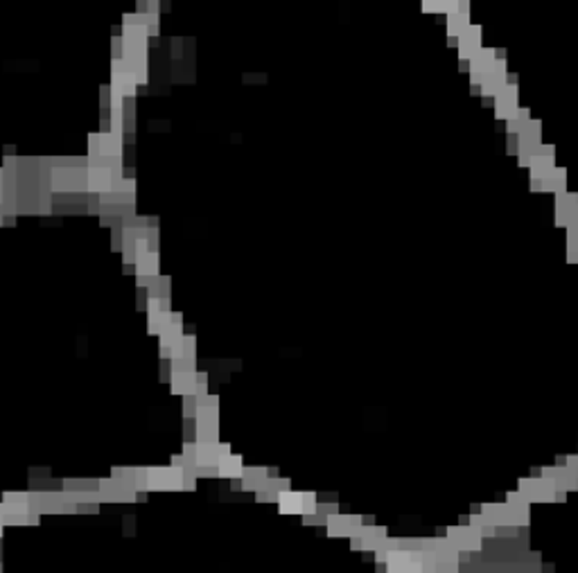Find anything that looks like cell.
Returning <instances> with one entry per match:
<instances>
[{"label": "cell", "mask_w": 578, "mask_h": 573, "mask_svg": "<svg viewBox=\"0 0 578 573\" xmlns=\"http://www.w3.org/2000/svg\"><path fill=\"white\" fill-rule=\"evenodd\" d=\"M276 503L281 514H303V492H296V490L281 492Z\"/></svg>", "instance_id": "obj_12"}, {"label": "cell", "mask_w": 578, "mask_h": 573, "mask_svg": "<svg viewBox=\"0 0 578 573\" xmlns=\"http://www.w3.org/2000/svg\"><path fill=\"white\" fill-rule=\"evenodd\" d=\"M364 517L362 514H330L327 517V524H325V530L330 537H355L362 526H364Z\"/></svg>", "instance_id": "obj_6"}, {"label": "cell", "mask_w": 578, "mask_h": 573, "mask_svg": "<svg viewBox=\"0 0 578 573\" xmlns=\"http://www.w3.org/2000/svg\"><path fill=\"white\" fill-rule=\"evenodd\" d=\"M147 488L149 492H179L183 490V470L172 465L147 467Z\"/></svg>", "instance_id": "obj_4"}, {"label": "cell", "mask_w": 578, "mask_h": 573, "mask_svg": "<svg viewBox=\"0 0 578 573\" xmlns=\"http://www.w3.org/2000/svg\"><path fill=\"white\" fill-rule=\"evenodd\" d=\"M3 517H5V510H3V503H0V537H3V533H5V521H3Z\"/></svg>", "instance_id": "obj_21"}, {"label": "cell", "mask_w": 578, "mask_h": 573, "mask_svg": "<svg viewBox=\"0 0 578 573\" xmlns=\"http://www.w3.org/2000/svg\"><path fill=\"white\" fill-rule=\"evenodd\" d=\"M219 479H228V481H239L244 474V461L239 454H228L219 461Z\"/></svg>", "instance_id": "obj_11"}, {"label": "cell", "mask_w": 578, "mask_h": 573, "mask_svg": "<svg viewBox=\"0 0 578 573\" xmlns=\"http://www.w3.org/2000/svg\"><path fill=\"white\" fill-rule=\"evenodd\" d=\"M3 510H5V526H38L41 514L32 512L30 508V492H3Z\"/></svg>", "instance_id": "obj_2"}, {"label": "cell", "mask_w": 578, "mask_h": 573, "mask_svg": "<svg viewBox=\"0 0 578 573\" xmlns=\"http://www.w3.org/2000/svg\"><path fill=\"white\" fill-rule=\"evenodd\" d=\"M122 481H127L131 488H136L138 492H149V488H147V467H124Z\"/></svg>", "instance_id": "obj_17"}, {"label": "cell", "mask_w": 578, "mask_h": 573, "mask_svg": "<svg viewBox=\"0 0 578 573\" xmlns=\"http://www.w3.org/2000/svg\"><path fill=\"white\" fill-rule=\"evenodd\" d=\"M479 36H481V30L479 27H468V30L459 36V47H461V59H475V54L481 50L479 45Z\"/></svg>", "instance_id": "obj_14"}, {"label": "cell", "mask_w": 578, "mask_h": 573, "mask_svg": "<svg viewBox=\"0 0 578 573\" xmlns=\"http://www.w3.org/2000/svg\"><path fill=\"white\" fill-rule=\"evenodd\" d=\"M30 508L36 514H73L77 512V499L64 490H32Z\"/></svg>", "instance_id": "obj_3"}, {"label": "cell", "mask_w": 578, "mask_h": 573, "mask_svg": "<svg viewBox=\"0 0 578 573\" xmlns=\"http://www.w3.org/2000/svg\"><path fill=\"white\" fill-rule=\"evenodd\" d=\"M519 492H522L528 501H554L558 496V488L554 481L544 479H519Z\"/></svg>", "instance_id": "obj_8"}, {"label": "cell", "mask_w": 578, "mask_h": 573, "mask_svg": "<svg viewBox=\"0 0 578 573\" xmlns=\"http://www.w3.org/2000/svg\"><path fill=\"white\" fill-rule=\"evenodd\" d=\"M303 524H305V526H325V524H327V517H325L323 512L316 510V512H312V514H305V517H303Z\"/></svg>", "instance_id": "obj_20"}, {"label": "cell", "mask_w": 578, "mask_h": 573, "mask_svg": "<svg viewBox=\"0 0 578 573\" xmlns=\"http://www.w3.org/2000/svg\"><path fill=\"white\" fill-rule=\"evenodd\" d=\"M447 540L457 551H479L481 549V533L472 524H461V526L447 528Z\"/></svg>", "instance_id": "obj_7"}, {"label": "cell", "mask_w": 578, "mask_h": 573, "mask_svg": "<svg viewBox=\"0 0 578 573\" xmlns=\"http://www.w3.org/2000/svg\"><path fill=\"white\" fill-rule=\"evenodd\" d=\"M387 528L384 526H375V524H364L362 530L350 537V547L355 551H378L382 547V542L387 540Z\"/></svg>", "instance_id": "obj_9"}, {"label": "cell", "mask_w": 578, "mask_h": 573, "mask_svg": "<svg viewBox=\"0 0 578 573\" xmlns=\"http://www.w3.org/2000/svg\"><path fill=\"white\" fill-rule=\"evenodd\" d=\"M316 494L314 492H303V514L301 517H305V514H312L316 512Z\"/></svg>", "instance_id": "obj_19"}, {"label": "cell", "mask_w": 578, "mask_h": 573, "mask_svg": "<svg viewBox=\"0 0 578 573\" xmlns=\"http://www.w3.org/2000/svg\"><path fill=\"white\" fill-rule=\"evenodd\" d=\"M269 479V467H260V465H251V467H244V474L242 479H239V488L244 492H258L260 485Z\"/></svg>", "instance_id": "obj_10"}, {"label": "cell", "mask_w": 578, "mask_h": 573, "mask_svg": "<svg viewBox=\"0 0 578 573\" xmlns=\"http://www.w3.org/2000/svg\"><path fill=\"white\" fill-rule=\"evenodd\" d=\"M199 411V397L195 393L183 395V415L186 418H195Z\"/></svg>", "instance_id": "obj_18"}, {"label": "cell", "mask_w": 578, "mask_h": 573, "mask_svg": "<svg viewBox=\"0 0 578 573\" xmlns=\"http://www.w3.org/2000/svg\"><path fill=\"white\" fill-rule=\"evenodd\" d=\"M195 443L219 445V397H199V411L195 415Z\"/></svg>", "instance_id": "obj_1"}, {"label": "cell", "mask_w": 578, "mask_h": 573, "mask_svg": "<svg viewBox=\"0 0 578 573\" xmlns=\"http://www.w3.org/2000/svg\"><path fill=\"white\" fill-rule=\"evenodd\" d=\"M515 111H517V91H515V86H506V89L497 95V118L510 120Z\"/></svg>", "instance_id": "obj_13"}, {"label": "cell", "mask_w": 578, "mask_h": 573, "mask_svg": "<svg viewBox=\"0 0 578 573\" xmlns=\"http://www.w3.org/2000/svg\"><path fill=\"white\" fill-rule=\"evenodd\" d=\"M172 393L175 395H190L197 390V375L192 372H175L172 375Z\"/></svg>", "instance_id": "obj_16"}, {"label": "cell", "mask_w": 578, "mask_h": 573, "mask_svg": "<svg viewBox=\"0 0 578 573\" xmlns=\"http://www.w3.org/2000/svg\"><path fill=\"white\" fill-rule=\"evenodd\" d=\"M140 492L136 488H131L127 481H118V479H102V488H100V499L102 503H133L138 501Z\"/></svg>", "instance_id": "obj_5"}, {"label": "cell", "mask_w": 578, "mask_h": 573, "mask_svg": "<svg viewBox=\"0 0 578 573\" xmlns=\"http://www.w3.org/2000/svg\"><path fill=\"white\" fill-rule=\"evenodd\" d=\"M102 479H64L61 488L68 494H84V492H100Z\"/></svg>", "instance_id": "obj_15"}]
</instances>
